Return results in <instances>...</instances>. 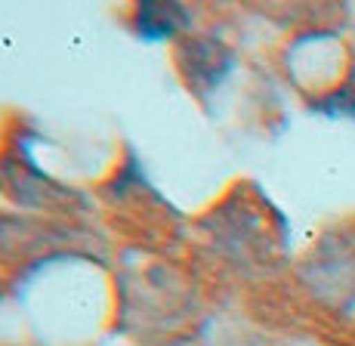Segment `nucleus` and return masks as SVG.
I'll return each instance as SVG.
<instances>
[{"label":"nucleus","mask_w":355,"mask_h":346,"mask_svg":"<svg viewBox=\"0 0 355 346\" xmlns=\"http://www.w3.org/2000/svg\"><path fill=\"white\" fill-rule=\"evenodd\" d=\"M180 19H186V10L164 3H146L139 6V35L146 37H170L180 28Z\"/></svg>","instance_id":"1"},{"label":"nucleus","mask_w":355,"mask_h":346,"mask_svg":"<svg viewBox=\"0 0 355 346\" xmlns=\"http://www.w3.org/2000/svg\"><path fill=\"white\" fill-rule=\"evenodd\" d=\"M318 112H324L327 118H352L355 121V84H346L340 90H334L331 96L318 99Z\"/></svg>","instance_id":"2"}]
</instances>
